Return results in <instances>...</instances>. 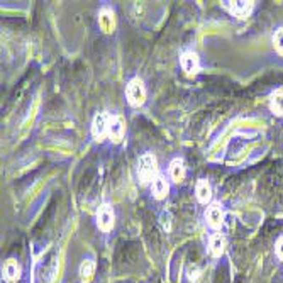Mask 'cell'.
Here are the masks:
<instances>
[{
  "label": "cell",
  "instance_id": "14",
  "mask_svg": "<svg viewBox=\"0 0 283 283\" xmlns=\"http://www.w3.org/2000/svg\"><path fill=\"white\" fill-rule=\"evenodd\" d=\"M170 177H172L173 181H181L185 178V167L181 159H173L172 164H170Z\"/></svg>",
  "mask_w": 283,
  "mask_h": 283
},
{
  "label": "cell",
  "instance_id": "16",
  "mask_svg": "<svg viewBox=\"0 0 283 283\" xmlns=\"http://www.w3.org/2000/svg\"><path fill=\"white\" fill-rule=\"evenodd\" d=\"M271 110L275 112V114L278 115H283V90H276V92L271 95Z\"/></svg>",
  "mask_w": 283,
  "mask_h": 283
},
{
  "label": "cell",
  "instance_id": "15",
  "mask_svg": "<svg viewBox=\"0 0 283 283\" xmlns=\"http://www.w3.org/2000/svg\"><path fill=\"white\" fill-rule=\"evenodd\" d=\"M95 273V263L92 260H85L82 266H80V276H82L83 281H90L93 278Z\"/></svg>",
  "mask_w": 283,
  "mask_h": 283
},
{
  "label": "cell",
  "instance_id": "13",
  "mask_svg": "<svg viewBox=\"0 0 283 283\" xmlns=\"http://www.w3.org/2000/svg\"><path fill=\"white\" fill-rule=\"evenodd\" d=\"M224 248H226V239H224L222 234H212L210 236V253L214 256H221L224 253Z\"/></svg>",
  "mask_w": 283,
  "mask_h": 283
},
{
  "label": "cell",
  "instance_id": "5",
  "mask_svg": "<svg viewBox=\"0 0 283 283\" xmlns=\"http://www.w3.org/2000/svg\"><path fill=\"white\" fill-rule=\"evenodd\" d=\"M124 132H126V126H124L122 117L112 115L109 119V136H110V139L114 143H121L122 137H124Z\"/></svg>",
  "mask_w": 283,
  "mask_h": 283
},
{
  "label": "cell",
  "instance_id": "3",
  "mask_svg": "<svg viewBox=\"0 0 283 283\" xmlns=\"http://www.w3.org/2000/svg\"><path fill=\"white\" fill-rule=\"evenodd\" d=\"M97 224H99L100 231H104V232L112 231V227H114V210H112L110 205L100 207V210L97 214Z\"/></svg>",
  "mask_w": 283,
  "mask_h": 283
},
{
  "label": "cell",
  "instance_id": "12",
  "mask_svg": "<svg viewBox=\"0 0 283 283\" xmlns=\"http://www.w3.org/2000/svg\"><path fill=\"white\" fill-rule=\"evenodd\" d=\"M207 221H209V224L212 227H221L222 226V222H224V214L221 210V207L219 205H212L209 207V210H207Z\"/></svg>",
  "mask_w": 283,
  "mask_h": 283
},
{
  "label": "cell",
  "instance_id": "1",
  "mask_svg": "<svg viewBox=\"0 0 283 283\" xmlns=\"http://www.w3.org/2000/svg\"><path fill=\"white\" fill-rule=\"evenodd\" d=\"M137 177H139L141 183H148L158 177V161L153 153H146L139 158L137 163Z\"/></svg>",
  "mask_w": 283,
  "mask_h": 283
},
{
  "label": "cell",
  "instance_id": "11",
  "mask_svg": "<svg viewBox=\"0 0 283 283\" xmlns=\"http://www.w3.org/2000/svg\"><path fill=\"white\" fill-rule=\"evenodd\" d=\"M212 197V188H210V183L207 180H199L197 183V199H199L200 204H207Z\"/></svg>",
  "mask_w": 283,
  "mask_h": 283
},
{
  "label": "cell",
  "instance_id": "2",
  "mask_svg": "<svg viewBox=\"0 0 283 283\" xmlns=\"http://www.w3.org/2000/svg\"><path fill=\"white\" fill-rule=\"evenodd\" d=\"M126 95H127V100L132 107H139L144 104L146 100V88H144V83L141 78H132L129 85L126 88Z\"/></svg>",
  "mask_w": 283,
  "mask_h": 283
},
{
  "label": "cell",
  "instance_id": "18",
  "mask_svg": "<svg viewBox=\"0 0 283 283\" xmlns=\"http://www.w3.org/2000/svg\"><path fill=\"white\" fill-rule=\"evenodd\" d=\"M275 251H276V256L283 261V236L278 238V241H276V246H275Z\"/></svg>",
  "mask_w": 283,
  "mask_h": 283
},
{
  "label": "cell",
  "instance_id": "9",
  "mask_svg": "<svg viewBox=\"0 0 283 283\" xmlns=\"http://www.w3.org/2000/svg\"><path fill=\"white\" fill-rule=\"evenodd\" d=\"M168 181L167 178L163 177V175H158L156 178L153 180V195L156 197V199H164V197L168 195Z\"/></svg>",
  "mask_w": 283,
  "mask_h": 283
},
{
  "label": "cell",
  "instance_id": "17",
  "mask_svg": "<svg viewBox=\"0 0 283 283\" xmlns=\"http://www.w3.org/2000/svg\"><path fill=\"white\" fill-rule=\"evenodd\" d=\"M273 44H275V50L283 55V28H280L276 33L273 34Z\"/></svg>",
  "mask_w": 283,
  "mask_h": 283
},
{
  "label": "cell",
  "instance_id": "8",
  "mask_svg": "<svg viewBox=\"0 0 283 283\" xmlns=\"http://www.w3.org/2000/svg\"><path fill=\"white\" fill-rule=\"evenodd\" d=\"M224 4H226V7L229 10H231V14L238 15L239 19L248 17L254 5V2H224Z\"/></svg>",
  "mask_w": 283,
  "mask_h": 283
},
{
  "label": "cell",
  "instance_id": "7",
  "mask_svg": "<svg viewBox=\"0 0 283 283\" xmlns=\"http://www.w3.org/2000/svg\"><path fill=\"white\" fill-rule=\"evenodd\" d=\"M99 24H100V28H102L104 33H107V34L114 33V29H115V15H114V12H112L110 9L100 10Z\"/></svg>",
  "mask_w": 283,
  "mask_h": 283
},
{
  "label": "cell",
  "instance_id": "10",
  "mask_svg": "<svg viewBox=\"0 0 283 283\" xmlns=\"http://www.w3.org/2000/svg\"><path fill=\"white\" fill-rule=\"evenodd\" d=\"M19 275H20V268H19L17 261L9 260L7 263L4 265V278L9 283H14V281H17Z\"/></svg>",
  "mask_w": 283,
  "mask_h": 283
},
{
  "label": "cell",
  "instance_id": "6",
  "mask_svg": "<svg viewBox=\"0 0 283 283\" xmlns=\"http://www.w3.org/2000/svg\"><path fill=\"white\" fill-rule=\"evenodd\" d=\"M180 63H181V68H183V70L188 75H195V73H199V70H200L199 58H197L195 53H192V51L183 53L181 58H180Z\"/></svg>",
  "mask_w": 283,
  "mask_h": 283
},
{
  "label": "cell",
  "instance_id": "4",
  "mask_svg": "<svg viewBox=\"0 0 283 283\" xmlns=\"http://www.w3.org/2000/svg\"><path fill=\"white\" fill-rule=\"evenodd\" d=\"M105 134H109V119L105 114H97L92 122V136L97 141H102Z\"/></svg>",
  "mask_w": 283,
  "mask_h": 283
}]
</instances>
